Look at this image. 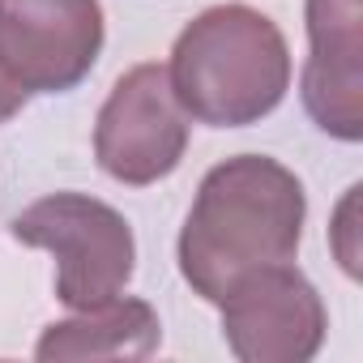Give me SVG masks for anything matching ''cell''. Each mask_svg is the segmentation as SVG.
<instances>
[{"mask_svg":"<svg viewBox=\"0 0 363 363\" xmlns=\"http://www.w3.org/2000/svg\"><path fill=\"white\" fill-rule=\"evenodd\" d=\"M13 240L56 257V299L73 312L99 308L133 282L137 240L128 218L90 193H52L30 201L13 223Z\"/></svg>","mask_w":363,"mask_h":363,"instance_id":"3","label":"cell"},{"mask_svg":"<svg viewBox=\"0 0 363 363\" xmlns=\"http://www.w3.org/2000/svg\"><path fill=\"white\" fill-rule=\"evenodd\" d=\"M218 308L227 350L240 363H308L329 333L320 291L291 261L248 269Z\"/></svg>","mask_w":363,"mask_h":363,"instance_id":"6","label":"cell"},{"mask_svg":"<svg viewBox=\"0 0 363 363\" xmlns=\"http://www.w3.org/2000/svg\"><path fill=\"white\" fill-rule=\"evenodd\" d=\"M303 111L337 141H363V0H303Z\"/></svg>","mask_w":363,"mask_h":363,"instance_id":"7","label":"cell"},{"mask_svg":"<svg viewBox=\"0 0 363 363\" xmlns=\"http://www.w3.org/2000/svg\"><path fill=\"white\" fill-rule=\"evenodd\" d=\"M99 0H0V77L30 94H65L103 56Z\"/></svg>","mask_w":363,"mask_h":363,"instance_id":"5","label":"cell"},{"mask_svg":"<svg viewBox=\"0 0 363 363\" xmlns=\"http://www.w3.org/2000/svg\"><path fill=\"white\" fill-rule=\"evenodd\" d=\"M308 218L299 175L269 154H235L206 171L179 227V274L206 303H223L248 269L295 261Z\"/></svg>","mask_w":363,"mask_h":363,"instance_id":"1","label":"cell"},{"mask_svg":"<svg viewBox=\"0 0 363 363\" xmlns=\"http://www.w3.org/2000/svg\"><path fill=\"white\" fill-rule=\"evenodd\" d=\"M167 82L189 120L210 128H248L286 99L291 48L269 13L227 0L201 9L175 35Z\"/></svg>","mask_w":363,"mask_h":363,"instance_id":"2","label":"cell"},{"mask_svg":"<svg viewBox=\"0 0 363 363\" xmlns=\"http://www.w3.org/2000/svg\"><path fill=\"white\" fill-rule=\"evenodd\" d=\"M189 154V116L175 103L167 65H133L99 107L94 120V158L128 189L167 179Z\"/></svg>","mask_w":363,"mask_h":363,"instance_id":"4","label":"cell"},{"mask_svg":"<svg viewBox=\"0 0 363 363\" xmlns=\"http://www.w3.org/2000/svg\"><path fill=\"white\" fill-rule=\"evenodd\" d=\"M359 197H363V184H350L337 214H333V227H329V240H333V252L346 269V278H359L363 265H359V244H354V218H359Z\"/></svg>","mask_w":363,"mask_h":363,"instance_id":"9","label":"cell"},{"mask_svg":"<svg viewBox=\"0 0 363 363\" xmlns=\"http://www.w3.org/2000/svg\"><path fill=\"white\" fill-rule=\"evenodd\" d=\"M22 107H26V94H22L18 86H9L5 77H0V124H5V120H13Z\"/></svg>","mask_w":363,"mask_h":363,"instance_id":"10","label":"cell"},{"mask_svg":"<svg viewBox=\"0 0 363 363\" xmlns=\"http://www.w3.org/2000/svg\"><path fill=\"white\" fill-rule=\"evenodd\" d=\"M162 342V320L145 299L116 295L99 308H86L69 320H56L39 333L35 359L73 363V359H150Z\"/></svg>","mask_w":363,"mask_h":363,"instance_id":"8","label":"cell"}]
</instances>
